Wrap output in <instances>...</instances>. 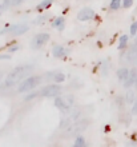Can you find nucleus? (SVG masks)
I'll return each instance as SVG.
<instances>
[{
    "label": "nucleus",
    "mask_w": 137,
    "mask_h": 147,
    "mask_svg": "<svg viewBox=\"0 0 137 147\" xmlns=\"http://www.w3.org/2000/svg\"><path fill=\"white\" fill-rule=\"evenodd\" d=\"M60 90L61 88L59 84H49V86H45V87L40 91V95L47 96V98H52V96L56 98L57 95L60 94Z\"/></svg>",
    "instance_id": "obj_6"
},
{
    "label": "nucleus",
    "mask_w": 137,
    "mask_h": 147,
    "mask_svg": "<svg viewBox=\"0 0 137 147\" xmlns=\"http://www.w3.org/2000/svg\"><path fill=\"white\" fill-rule=\"evenodd\" d=\"M53 79H55V82H56V83H63V82H64V79H65V76L61 72H57V74H55Z\"/></svg>",
    "instance_id": "obj_17"
},
{
    "label": "nucleus",
    "mask_w": 137,
    "mask_h": 147,
    "mask_svg": "<svg viewBox=\"0 0 137 147\" xmlns=\"http://www.w3.org/2000/svg\"><path fill=\"white\" fill-rule=\"evenodd\" d=\"M133 100H134V92L133 91H128L126 92V103H133Z\"/></svg>",
    "instance_id": "obj_20"
},
{
    "label": "nucleus",
    "mask_w": 137,
    "mask_h": 147,
    "mask_svg": "<svg viewBox=\"0 0 137 147\" xmlns=\"http://www.w3.org/2000/svg\"><path fill=\"white\" fill-rule=\"evenodd\" d=\"M67 52H68V51L65 50L64 47H61V46L53 47V56L55 58H64L65 55H67Z\"/></svg>",
    "instance_id": "obj_10"
},
{
    "label": "nucleus",
    "mask_w": 137,
    "mask_h": 147,
    "mask_svg": "<svg viewBox=\"0 0 137 147\" xmlns=\"http://www.w3.org/2000/svg\"><path fill=\"white\" fill-rule=\"evenodd\" d=\"M77 19L80 22H85V20H92L95 19V11L92 8H83L79 15H77Z\"/></svg>",
    "instance_id": "obj_8"
},
{
    "label": "nucleus",
    "mask_w": 137,
    "mask_h": 147,
    "mask_svg": "<svg viewBox=\"0 0 137 147\" xmlns=\"http://www.w3.org/2000/svg\"><path fill=\"white\" fill-rule=\"evenodd\" d=\"M3 9H4V5H3V4H0V13H1V11H3Z\"/></svg>",
    "instance_id": "obj_25"
},
{
    "label": "nucleus",
    "mask_w": 137,
    "mask_h": 147,
    "mask_svg": "<svg viewBox=\"0 0 137 147\" xmlns=\"http://www.w3.org/2000/svg\"><path fill=\"white\" fill-rule=\"evenodd\" d=\"M121 7V0H112L110 1V8L112 9H118Z\"/></svg>",
    "instance_id": "obj_18"
},
{
    "label": "nucleus",
    "mask_w": 137,
    "mask_h": 147,
    "mask_svg": "<svg viewBox=\"0 0 137 147\" xmlns=\"http://www.w3.org/2000/svg\"><path fill=\"white\" fill-rule=\"evenodd\" d=\"M88 127V122L87 120H81V122H75L68 127L67 134L69 135H79L80 132H83L84 130H87Z\"/></svg>",
    "instance_id": "obj_4"
},
{
    "label": "nucleus",
    "mask_w": 137,
    "mask_h": 147,
    "mask_svg": "<svg viewBox=\"0 0 137 147\" xmlns=\"http://www.w3.org/2000/svg\"><path fill=\"white\" fill-rule=\"evenodd\" d=\"M29 70H31L29 66H19V67H16V68H13L11 72L8 74V76L5 78L3 87L4 88H9V87H12L13 84L19 83V82L24 78V75L28 74Z\"/></svg>",
    "instance_id": "obj_1"
},
{
    "label": "nucleus",
    "mask_w": 137,
    "mask_h": 147,
    "mask_svg": "<svg viewBox=\"0 0 137 147\" xmlns=\"http://www.w3.org/2000/svg\"><path fill=\"white\" fill-rule=\"evenodd\" d=\"M132 4H133V0H124V1H122V5L125 8L132 7Z\"/></svg>",
    "instance_id": "obj_22"
},
{
    "label": "nucleus",
    "mask_w": 137,
    "mask_h": 147,
    "mask_svg": "<svg viewBox=\"0 0 137 147\" xmlns=\"http://www.w3.org/2000/svg\"><path fill=\"white\" fill-rule=\"evenodd\" d=\"M21 1H23V0H4V1H3V5H4V8L13 7V5H17V4H20Z\"/></svg>",
    "instance_id": "obj_13"
},
{
    "label": "nucleus",
    "mask_w": 137,
    "mask_h": 147,
    "mask_svg": "<svg viewBox=\"0 0 137 147\" xmlns=\"http://www.w3.org/2000/svg\"><path fill=\"white\" fill-rule=\"evenodd\" d=\"M137 34V22H134L130 27V35H136Z\"/></svg>",
    "instance_id": "obj_21"
},
{
    "label": "nucleus",
    "mask_w": 137,
    "mask_h": 147,
    "mask_svg": "<svg viewBox=\"0 0 137 147\" xmlns=\"http://www.w3.org/2000/svg\"><path fill=\"white\" fill-rule=\"evenodd\" d=\"M55 105L57 109L61 111H69L73 106V96L71 95H64V96H56L55 99Z\"/></svg>",
    "instance_id": "obj_2"
},
{
    "label": "nucleus",
    "mask_w": 137,
    "mask_h": 147,
    "mask_svg": "<svg viewBox=\"0 0 137 147\" xmlns=\"http://www.w3.org/2000/svg\"><path fill=\"white\" fill-rule=\"evenodd\" d=\"M134 86H136V88H137V79H136V83H134Z\"/></svg>",
    "instance_id": "obj_26"
},
{
    "label": "nucleus",
    "mask_w": 137,
    "mask_h": 147,
    "mask_svg": "<svg viewBox=\"0 0 137 147\" xmlns=\"http://www.w3.org/2000/svg\"><path fill=\"white\" fill-rule=\"evenodd\" d=\"M128 75H129V71L126 70V68H121V70H118V72H117L118 79H120V80H122V82L126 80Z\"/></svg>",
    "instance_id": "obj_12"
},
{
    "label": "nucleus",
    "mask_w": 137,
    "mask_h": 147,
    "mask_svg": "<svg viewBox=\"0 0 137 147\" xmlns=\"http://www.w3.org/2000/svg\"><path fill=\"white\" fill-rule=\"evenodd\" d=\"M48 39H49V35L48 34H39L33 38L32 43H31V46L33 47V48H40L43 44H45L48 42Z\"/></svg>",
    "instance_id": "obj_7"
},
{
    "label": "nucleus",
    "mask_w": 137,
    "mask_h": 147,
    "mask_svg": "<svg viewBox=\"0 0 137 147\" xmlns=\"http://www.w3.org/2000/svg\"><path fill=\"white\" fill-rule=\"evenodd\" d=\"M132 114H133V115H136V114H137V102H136V103H134L133 109H132Z\"/></svg>",
    "instance_id": "obj_24"
},
{
    "label": "nucleus",
    "mask_w": 137,
    "mask_h": 147,
    "mask_svg": "<svg viewBox=\"0 0 137 147\" xmlns=\"http://www.w3.org/2000/svg\"><path fill=\"white\" fill-rule=\"evenodd\" d=\"M75 146L76 147H84L85 146V140L83 139V136H77L75 140Z\"/></svg>",
    "instance_id": "obj_19"
},
{
    "label": "nucleus",
    "mask_w": 137,
    "mask_h": 147,
    "mask_svg": "<svg viewBox=\"0 0 137 147\" xmlns=\"http://www.w3.org/2000/svg\"><path fill=\"white\" fill-rule=\"evenodd\" d=\"M53 0H43L41 3L37 5V11H44L45 8H48L51 5V3H52Z\"/></svg>",
    "instance_id": "obj_14"
},
{
    "label": "nucleus",
    "mask_w": 137,
    "mask_h": 147,
    "mask_svg": "<svg viewBox=\"0 0 137 147\" xmlns=\"http://www.w3.org/2000/svg\"><path fill=\"white\" fill-rule=\"evenodd\" d=\"M40 92H33V94H31V95H28V96H25V100H31V99H33V98H36Z\"/></svg>",
    "instance_id": "obj_23"
},
{
    "label": "nucleus",
    "mask_w": 137,
    "mask_h": 147,
    "mask_svg": "<svg viewBox=\"0 0 137 147\" xmlns=\"http://www.w3.org/2000/svg\"><path fill=\"white\" fill-rule=\"evenodd\" d=\"M126 43H128V36L126 35H122L121 38H120V44H118V48L120 50H124L126 46Z\"/></svg>",
    "instance_id": "obj_15"
},
{
    "label": "nucleus",
    "mask_w": 137,
    "mask_h": 147,
    "mask_svg": "<svg viewBox=\"0 0 137 147\" xmlns=\"http://www.w3.org/2000/svg\"><path fill=\"white\" fill-rule=\"evenodd\" d=\"M63 24H64V19L63 18H57L56 20H53V26L57 27L59 30H63Z\"/></svg>",
    "instance_id": "obj_16"
},
{
    "label": "nucleus",
    "mask_w": 137,
    "mask_h": 147,
    "mask_svg": "<svg viewBox=\"0 0 137 147\" xmlns=\"http://www.w3.org/2000/svg\"><path fill=\"white\" fill-rule=\"evenodd\" d=\"M28 31V26H25V24H15V26H12V27H8L5 28V30H3V31L0 32L1 35H5V34H12V35H21V34H24V32Z\"/></svg>",
    "instance_id": "obj_5"
},
{
    "label": "nucleus",
    "mask_w": 137,
    "mask_h": 147,
    "mask_svg": "<svg viewBox=\"0 0 137 147\" xmlns=\"http://www.w3.org/2000/svg\"><path fill=\"white\" fill-rule=\"evenodd\" d=\"M128 60H129V62H136L137 60V43L130 48L129 52H128Z\"/></svg>",
    "instance_id": "obj_11"
},
{
    "label": "nucleus",
    "mask_w": 137,
    "mask_h": 147,
    "mask_svg": "<svg viewBox=\"0 0 137 147\" xmlns=\"http://www.w3.org/2000/svg\"><path fill=\"white\" fill-rule=\"evenodd\" d=\"M136 79H137V71L136 70L129 71V75H128V78H126L124 86H125L126 88H129L130 86H133L134 83H136Z\"/></svg>",
    "instance_id": "obj_9"
},
{
    "label": "nucleus",
    "mask_w": 137,
    "mask_h": 147,
    "mask_svg": "<svg viewBox=\"0 0 137 147\" xmlns=\"http://www.w3.org/2000/svg\"><path fill=\"white\" fill-rule=\"evenodd\" d=\"M40 83V78L39 76H31V78H27L25 80L21 83V84L19 86V92H27V91H29V90L35 88L36 86Z\"/></svg>",
    "instance_id": "obj_3"
}]
</instances>
